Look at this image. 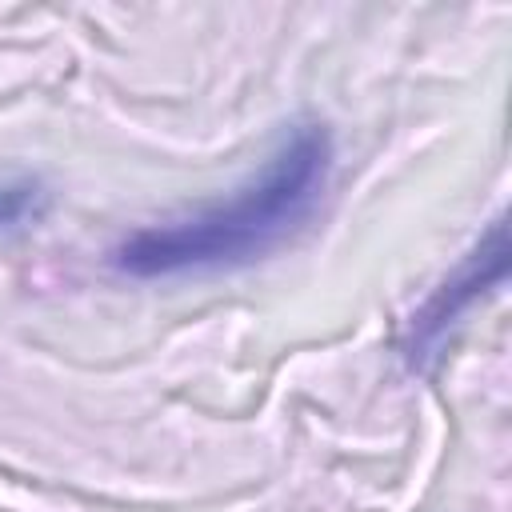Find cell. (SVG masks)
I'll use <instances>...</instances> for the list:
<instances>
[{"label": "cell", "mask_w": 512, "mask_h": 512, "mask_svg": "<svg viewBox=\"0 0 512 512\" xmlns=\"http://www.w3.org/2000/svg\"><path fill=\"white\" fill-rule=\"evenodd\" d=\"M48 204V192L36 176H4L0 180V228H20L36 220Z\"/></svg>", "instance_id": "3"}, {"label": "cell", "mask_w": 512, "mask_h": 512, "mask_svg": "<svg viewBox=\"0 0 512 512\" xmlns=\"http://www.w3.org/2000/svg\"><path fill=\"white\" fill-rule=\"evenodd\" d=\"M332 176V136L304 120L284 132L264 168L232 196L168 224L140 228L112 248V264L136 280L240 268L284 244L320 204Z\"/></svg>", "instance_id": "1"}, {"label": "cell", "mask_w": 512, "mask_h": 512, "mask_svg": "<svg viewBox=\"0 0 512 512\" xmlns=\"http://www.w3.org/2000/svg\"><path fill=\"white\" fill-rule=\"evenodd\" d=\"M500 276H504V224H496V228L488 232V240L464 260V268H460L452 280H444V284L432 292V300L412 316V340H408L412 364L424 360V352L444 336V328H448L488 284H496Z\"/></svg>", "instance_id": "2"}]
</instances>
